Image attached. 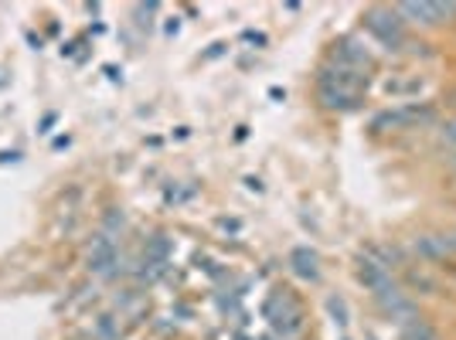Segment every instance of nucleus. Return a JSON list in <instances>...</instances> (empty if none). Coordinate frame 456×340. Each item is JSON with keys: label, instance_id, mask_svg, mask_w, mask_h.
I'll use <instances>...</instances> for the list:
<instances>
[{"label": "nucleus", "instance_id": "4468645a", "mask_svg": "<svg viewBox=\"0 0 456 340\" xmlns=\"http://www.w3.org/2000/svg\"><path fill=\"white\" fill-rule=\"evenodd\" d=\"M446 242H450V252H453V259H456V231H446Z\"/></svg>", "mask_w": 456, "mask_h": 340}, {"label": "nucleus", "instance_id": "ddd939ff", "mask_svg": "<svg viewBox=\"0 0 456 340\" xmlns=\"http://www.w3.org/2000/svg\"><path fill=\"white\" fill-rule=\"evenodd\" d=\"M327 310H330V317H334V323H347V310H344V300H334V296H330V300H327Z\"/></svg>", "mask_w": 456, "mask_h": 340}, {"label": "nucleus", "instance_id": "423d86ee", "mask_svg": "<svg viewBox=\"0 0 456 340\" xmlns=\"http://www.w3.org/2000/svg\"><path fill=\"white\" fill-rule=\"evenodd\" d=\"M412 252H416L422 263H433V265L453 263V252H450V242H446V231H426V235H416V239H412Z\"/></svg>", "mask_w": 456, "mask_h": 340}, {"label": "nucleus", "instance_id": "1a4fd4ad", "mask_svg": "<svg viewBox=\"0 0 456 340\" xmlns=\"http://www.w3.org/2000/svg\"><path fill=\"white\" fill-rule=\"evenodd\" d=\"M289 263H293V272H297L300 279H310V283H314V279L321 276V269H317V255H314L310 248H297Z\"/></svg>", "mask_w": 456, "mask_h": 340}, {"label": "nucleus", "instance_id": "0eeeda50", "mask_svg": "<svg viewBox=\"0 0 456 340\" xmlns=\"http://www.w3.org/2000/svg\"><path fill=\"white\" fill-rule=\"evenodd\" d=\"M402 289L412 296V293H422V296H436L439 293V279L426 269V265H402Z\"/></svg>", "mask_w": 456, "mask_h": 340}, {"label": "nucleus", "instance_id": "f03ea898", "mask_svg": "<svg viewBox=\"0 0 456 340\" xmlns=\"http://www.w3.org/2000/svg\"><path fill=\"white\" fill-rule=\"evenodd\" d=\"M263 313H266L269 327L276 330L280 340H297L304 334V306L293 296V289H286V286L283 289H273L266 306H263Z\"/></svg>", "mask_w": 456, "mask_h": 340}, {"label": "nucleus", "instance_id": "39448f33", "mask_svg": "<svg viewBox=\"0 0 456 340\" xmlns=\"http://www.w3.org/2000/svg\"><path fill=\"white\" fill-rule=\"evenodd\" d=\"M395 14L405 28H443L456 20V4H395Z\"/></svg>", "mask_w": 456, "mask_h": 340}, {"label": "nucleus", "instance_id": "2eb2a0df", "mask_svg": "<svg viewBox=\"0 0 456 340\" xmlns=\"http://www.w3.org/2000/svg\"><path fill=\"white\" fill-rule=\"evenodd\" d=\"M446 164H450V167L456 170V153H450V157H446Z\"/></svg>", "mask_w": 456, "mask_h": 340}, {"label": "nucleus", "instance_id": "20e7f679", "mask_svg": "<svg viewBox=\"0 0 456 340\" xmlns=\"http://www.w3.org/2000/svg\"><path fill=\"white\" fill-rule=\"evenodd\" d=\"M436 123V109L433 102H402L399 109H388L381 113L371 130L388 133V130H422V126H433Z\"/></svg>", "mask_w": 456, "mask_h": 340}, {"label": "nucleus", "instance_id": "9d476101", "mask_svg": "<svg viewBox=\"0 0 456 340\" xmlns=\"http://www.w3.org/2000/svg\"><path fill=\"white\" fill-rule=\"evenodd\" d=\"M143 259H147V263H171V239H167V235H153V239H147Z\"/></svg>", "mask_w": 456, "mask_h": 340}, {"label": "nucleus", "instance_id": "6e6552de", "mask_svg": "<svg viewBox=\"0 0 456 340\" xmlns=\"http://www.w3.org/2000/svg\"><path fill=\"white\" fill-rule=\"evenodd\" d=\"M93 334L95 340H123V334H126L123 317L119 313H99L93 320Z\"/></svg>", "mask_w": 456, "mask_h": 340}, {"label": "nucleus", "instance_id": "f257e3e1", "mask_svg": "<svg viewBox=\"0 0 456 340\" xmlns=\"http://www.w3.org/2000/svg\"><path fill=\"white\" fill-rule=\"evenodd\" d=\"M368 89V76L354 72V69H344V65H323L317 72V95L327 109H354L362 93Z\"/></svg>", "mask_w": 456, "mask_h": 340}, {"label": "nucleus", "instance_id": "7ed1b4c3", "mask_svg": "<svg viewBox=\"0 0 456 340\" xmlns=\"http://www.w3.org/2000/svg\"><path fill=\"white\" fill-rule=\"evenodd\" d=\"M364 28L371 31V38L379 41L385 52H402V48L412 45L409 28L402 24V18L395 14V7H371V11L364 14Z\"/></svg>", "mask_w": 456, "mask_h": 340}, {"label": "nucleus", "instance_id": "9b49d317", "mask_svg": "<svg viewBox=\"0 0 456 340\" xmlns=\"http://www.w3.org/2000/svg\"><path fill=\"white\" fill-rule=\"evenodd\" d=\"M402 340H439V334L426 320H412L402 327Z\"/></svg>", "mask_w": 456, "mask_h": 340}, {"label": "nucleus", "instance_id": "f8f14e48", "mask_svg": "<svg viewBox=\"0 0 456 340\" xmlns=\"http://www.w3.org/2000/svg\"><path fill=\"white\" fill-rule=\"evenodd\" d=\"M436 140L443 143V147H453L456 150V119H450V123H443V126H439Z\"/></svg>", "mask_w": 456, "mask_h": 340}]
</instances>
